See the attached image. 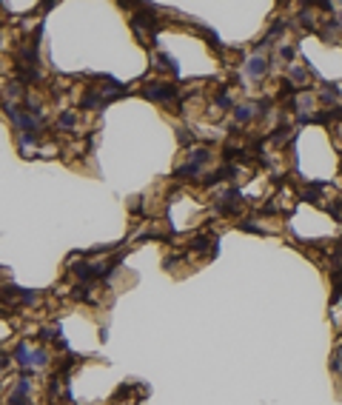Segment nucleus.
I'll return each mask as SVG.
<instances>
[{
    "label": "nucleus",
    "mask_w": 342,
    "mask_h": 405,
    "mask_svg": "<svg viewBox=\"0 0 342 405\" xmlns=\"http://www.w3.org/2000/svg\"><path fill=\"white\" fill-rule=\"evenodd\" d=\"M234 117H237L240 123H248V120L254 117V109H251V106H245V103H242V106H234Z\"/></svg>",
    "instance_id": "10"
},
{
    "label": "nucleus",
    "mask_w": 342,
    "mask_h": 405,
    "mask_svg": "<svg viewBox=\"0 0 342 405\" xmlns=\"http://www.w3.org/2000/svg\"><path fill=\"white\" fill-rule=\"evenodd\" d=\"M74 123H77V114H74V111H63V114L57 117V126H60V129H66V131H72Z\"/></svg>",
    "instance_id": "9"
},
{
    "label": "nucleus",
    "mask_w": 342,
    "mask_h": 405,
    "mask_svg": "<svg viewBox=\"0 0 342 405\" xmlns=\"http://www.w3.org/2000/svg\"><path fill=\"white\" fill-rule=\"evenodd\" d=\"M0 40H3V37H0Z\"/></svg>",
    "instance_id": "12"
},
{
    "label": "nucleus",
    "mask_w": 342,
    "mask_h": 405,
    "mask_svg": "<svg viewBox=\"0 0 342 405\" xmlns=\"http://www.w3.org/2000/svg\"><path fill=\"white\" fill-rule=\"evenodd\" d=\"M154 60H157V69H163V72H174V74H177V60L171 57V54L160 51V54H154Z\"/></svg>",
    "instance_id": "6"
},
{
    "label": "nucleus",
    "mask_w": 342,
    "mask_h": 405,
    "mask_svg": "<svg viewBox=\"0 0 342 405\" xmlns=\"http://www.w3.org/2000/svg\"><path fill=\"white\" fill-rule=\"evenodd\" d=\"M143 97L146 100H154V103H174L177 100V86L171 83H148L143 89Z\"/></svg>",
    "instance_id": "1"
},
{
    "label": "nucleus",
    "mask_w": 342,
    "mask_h": 405,
    "mask_svg": "<svg viewBox=\"0 0 342 405\" xmlns=\"http://www.w3.org/2000/svg\"><path fill=\"white\" fill-rule=\"evenodd\" d=\"M12 360H15V362L20 365L23 371H29V368H32V348L26 345V342H20V345L15 348V354H12Z\"/></svg>",
    "instance_id": "4"
},
{
    "label": "nucleus",
    "mask_w": 342,
    "mask_h": 405,
    "mask_svg": "<svg viewBox=\"0 0 342 405\" xmlns=\"http://www.w3.org/2000/svg\"><path fill=\"white\" fill-rule=\"evenodd\" d=\"M245 72H248V77L260 80L262 74L268 72V60H265V57H251V60L245 63Z\"/></svg>",
    "instance_id": "3"
},
{
    "label": "nucleus",
    "mask_w": 342,
    "mask_h": 405,
    "mask_svg": "<svg viewBox=\"0 0 342 405\" xmlns=\"http://www.w3.org/2000/svg\"><path fill=\"white\" fill-rule=\"evenodd\" d=\"M9 362H12V357H9V354H3V351H0V371L6 368Z\"/></svg>",
    "instance_id": "11"
},
{
    "label": "nucleus",
    "mask_w": 342,
    "mask_h": 405,
    "mask_svg": "<svg viewBox=\"0 0 342 405\" xmlns=\"http://www.w3.org/2000/svg\"><path fill=\"white\" fill-rule=\"evenodd\" d=\"M197 174H200V166L185 163L182 168H177V171H174V180H191V177H197Z\"/></svg>",
    "instance_id": "7"
},
{
    "label": "nucleus",
    "mask_w": 342,
    "mask_h": 405,
    "mask_svg": "<svg viewBox=\"0 0 342 405\" xmlns=\"http://www.w3.org/2000/svg\"><path fill=\"white\" fill-rule=\"evenodd\" d=\"M40 303V294L32 288H20V305H26V308H32V305Z\"/></svg>",
    "instance_id": "8"
},
{
    "label": "nucleus",
    "mask_w": 342,
    "mask_h": 405,
    "mask_svg": "<svg viewBox=\"0 0 342 405\" xmlns=\"http://www.w3.org/2000/svg\"><path fill=\"white\" fill-rule=\"evenodd\" d=\"M49 360H51V354L46 351L43 345L32 348V371H35V368H46V365H49Z\"/></svg>",
    "instance_id": "5"
},
{
    "label": "nucleus",
    "mask_w": 342,
    "mask_h": 405,
    "mask_svg": "<svg viewBox=\"0 0 342 405\" xmlns=\"http://www.w3.org/2000/svg\"><path fill=\"white\" fill-rule=\"evenodd\" d=\"M131 391H137V383H126L114 391V397H111V405H137L143 397H131Z\"/></svg>",
    "instance_id": "2"
}]
</instances>
